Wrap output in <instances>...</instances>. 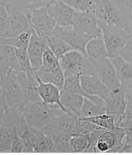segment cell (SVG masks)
Listing matches in <instances>:
<instances>
[{
	"label": "cell",
	"instance_id": "obj_1",
	"mask_svg": "<svg viewBox=\"0 0 132 155\" xmlns=\"http://www.w3.org/2000/svg\"><path fill=\"white\" fill-rule=\"evenodd\" d=\"M132 2L130 0H98L95 14L99 27H111L132 34Z\"/></svg>",
	"mask_w": 132,
	"mask_h": 155
},
{
	"label": "cell",
	"instance_id": "obj_2",
	"mask_svg": "<svg viewBox=\"0 0 132 155\" xmlns=\"http://www.w3.org/2000/svg\"><path fill=\"white\" fill-rule=\"evenodd\" d=\"M63 112L65 111L58 105L46 104L42 100L28 102L22 109L27 122L37 129H43Z\"/></svg>",
	"mask_w": 132,
	"mask_h": 155
},
{
	"label": "cell",
	"instance_id": "obj_3",
	"mask_svg": "<svg viewBox=\"0 0 132 155\" xmlns=\"http://www.w3.org/2000/svg\"><path fill=\"white\" fill-rule=\"evenodd\" d=\"M65 78L74 74H95V61L83 53L71 49L59 58Z\"/></svg>",
	"mask_w": 132,
	"mask_h": 155
},
{
	"label": "cell",
	"instance_id": "obj_4",
	"mask_svg": "<svg viewBox=\"0 0 132 155\" xmlns=\"http://www.w3.org/2000/svg\"><path fill=\"white\" fill-rule=\"evenodd\" d=\"M2 94V97L6 108H18L22 110L27 104L21 84L17 78L16 71L10 70L1 78Z\"/></svg>",
	"mask_w": 132,
	"mask_h": 155
},
{
	"label": "cell",
	"instance_id": "obj_5",
	"mask_svg": "<svg viewBox=\"0 0 132 155\" xmlns=\"http://www.w3.org/2000/svg\"><path fill=\"white\" fill-rule=\"evenodd\" d=\"M125 130L121 127L106 129L98 136L95 143V153H119L124 143Z\"/></svg>",
	"mask_w": 132,
	"mask_h": 155
},
{
	"label": "cell",
	"instance_id": "obj_6",
	"mask_svg": "<svg viewBox=\"0 0 132 155\" xmlns=\"http://www.w3.org/2000/svg\"><path fill=\"white\" fill-rule=\"evenodd\" d=\"M8 17L3 37L11 38L21 33L31 31L30 18L27 10H21L6 6Z\"/></svg>",
	"mask_w": 132,
	"mask_h": 155
},
{
	"label": "cell",
	"instance_id": "obj_7",
	"mask_svg": "<svg viewBox=\"0 0 132 155\" xmlns=\"http://www.w3.org/2000/svg\"><path fill=\"white\" fill-rule=\"evenodd\" d=\"M102 35L106 45L108 57H117L120 55L121 50L124 48L128 40L131 38L132 34L125 31L111 27H100Z\"/></svg>",
	"mask_w": 132,
	"mask_h": 155
},
{
	"label": "cell",
	"instance_id": "obj_8",
	"mask_svg": "<svg viewBox=\"0 0 132 155\" xmlns=\"http://www.w3.org/2000/svg\"><path fill=\"white\" fill-rule=\"evenodd\" d=\"M30 18L31 28L40 36L47 38L53 35L57 24L49 14L47 8L27 10Z\"/></svg>",
	"mask_w": 132,
	"mask_h": 155
},
{
	"label": "cell",
	"instance_id": "obj_9",
	"mask_svg": "<svg viewBox=\"0 0 132 155\" xmlns=\"http://www.w3.org/2000/svg\"><path fill=\"white\" fill-rule=\"evenodd\" d=\"M73 26L89 38H94L102 34L98 21L94 12L77 11L74 15Z\"/></svg>",
	"mask_w": 132,
	"mask_h": 155
},
{
	"label": "cell",
	"instance_id": "obj_10",
	"mask_svg": "<svg viewBox=\"0 0 132 155\" xmlns=\"http://www.w3.org/2000/svg\"><path fill=\"white\" fill-rule=\"evenodd\" d=\"M110 90H116L122 87L116 69L110 58L95 61V74Z\"/></svg>",
	"mask_w": 132,
	"mask_h": 155
},
{
	"label": "cell",
	"instance_id": "obj_11",
	"mask_svg": "<svg viewBox=\"0 0 132 155\" xmlns=\"http://www.w3.org/2000/svg\"><path fill=\"white\" fill-rule=\"evenodd\" d=\"M53 34L60 36L73 49L78 50L86 55L85 47L91 38L74 28V26L61 27L57 25Z\"/></svg>",
	"mask_w": 132,
	"mask_h": 155
},
{
	"label": "cell",
	"instance_id": "obj_12",
	"mask_svg": "<svg viewBox=\"0 0 132 155\" xmlns=\"http://www.w3.org/2000/svg\"><path fill=\"white\" fill-rule=\"evenodd\" d=\"M16 74L27 103L41 100L37 92L38 78L35 71H16Z\"/></svg>",
	"mask_w": 132,
	"mask_h": 155
},
{
	"label": "cell",
	"instance_id": "obj_13",
	"mask_svg": "<svg viewBox=\"0 0 132 155\" xmlns=\"http://www.w3.org/2000/svg\"><path fill=\"white\" fill-rule=\"evenodd\" d=\"M47 48L48 44L46 38L40 36L32 30L30 42L27 46V52L30 57L32 70L38 71L42 67L44 53Z\"/></svg>",
	"mask_w": 132,
	"mask_h": 155
},
{
	"label": "cell",
	"instance_id": "obj_14",
	"mask_svg": "<svg viewBox=\"0 0 132 155\" xmlns=\"http://www.w3.org/2000/svg\"><path fill=\"white\" fill-rule=\"evenodd\" d=\"M49 14L55 20L58 26H73L75 10L63 0L57 1L47 8Z\"/></svg>",
	"mask_w": 132,
	"mask_h": 155
},
{
	"label": "cell",
	"instance_id": "obj_15",
	"mask_svg": "<svg viewBox=\"0 0 132 155\" xmlns=\"http://www.w3.org/2000/svg\"><path fill=\"white\" fill-rule=\"evenodd\" d=\"M80 78L81 86L88 95L87 97L90 96H97L105 100L111 92L97 76L82 74L80 76Z\"/></svg>",
	"mask_w": 132,
	"mask_h": 155
},
{
	"label": "cell",
	"instance_id": "obj_16",
	"mask_svg": "<svg viewBox=\"0 0 132 155\" xmlns=\"http://www.w3.org/2000/svg\"><path fill=\"white\" fill-rule=\"evenodd\" d=\"M61 90L56 85L52 83L44 82L38 78V85L37 87V92L41 100L49 104H54L60 107L65 112L67 110L63 106L61 102ZM69 114V113H68Z\"/></svg>",
	"mask_w": 132,
	"mask_h": 155
},
{
	"label": "cell",
	"instance_id": "obj_17",
	"mask_svg": "<svg viewBox=\"0 0 132 155\" xmlns=\"http://www.w3.org/2000/svg\"><path fill=\"white\" fill-rule=\"evenodd\" d=\"M106 105V113L117 117V119L124 113L127 107L124 91L123 88L111 90L110 95L105 100Z\"/></svg>",
	"mask_w": 132,
	"mask_h": 155
},
{
	"label": "cell",
	"instance_id": "obj_18",
	"mask_svg": "<svg viewBox=\"0 0 132 155\" xmlns=\"http://www.w3.org/2000/svg\"><path fill=\"white\" fill-rule=\"evenodd\" d=\"M79 117L72 115L66 112H63L60 115L56 116L48 124L47 126L58 131L63 134L72 136L74 133L77 122Z\"/></svg>",
	"mask_w": 132,
	"mask_h": 155
},
{
	"label": "cell",
	"instance_id": "obj_19",
	"mask_svg": "<svg viewBox=\"0 0 132 155\" xmlns=\"http://www.w3.org/2000/svg\"><path fill=\"white\" fill-rule=\"evenodd\" d=\"M85 53L93 61H98L107 58L108 53L102 34L89 40L86 44Z\"/></svg>",
	"mask_w": 132,
	"mask_h": 155
},
{
	"label": "cell",
	"instance_id": "obj_20",
	"mask_svg": "<svg viewBox=\"0 0 132 155\" xmlns=\"http://www.w3.org/2000/svg\"><path fill=\"white\" fill-rule=\"evenodd\" d=\"M85 97L82 95L72 93L62 89L61 102L67 112L72 115L81 117V110L84 104Z\"/></svg>",
	"mask_w": 132,
	"mask_h": 155
},
{
	"label": "cell",
	"instance_id": "obj_21",
	"mask_svg": "<svg viewBox=\"0 0 132 155\" xmlns=\"http://www.w3.org/2000/svg\"><path fill=\"white\" fill-rule=\"evenodd\" d=\"M117 73L121 85L132 82V64L126 61L121 55L110 58Z\"/></svg>",
	"mask_w": 132,
	"mask_h": 155
},
{
	"label": "cell",
	"instance_id": "obj_22",
	"mask_svg": "<svg viewBox=\"0 0 132 155\" xmlns=\"http://www.w3.org/2000/svg\"><path fill=\"white\" fill-rule=\"evenodd\" d=\"M0 61L10 70L14 71H21L17 61L16 47L13 45L0 43Z\"/></svg>",
	"mask_w": 132,
	"mask_h": 155
},
{
	"label": "cell",
	"instance_id": "obj_23",
	"mask_svg": "<svg viewBox=\"0 0 132 155\" xmlns=\"http://www.w3.org/2000/svg\"><path fill=\"white\" fill-rule=\"evenodd\" d=\"M42 129L44 133L49 136L54 142L56 153H70V139L71 136L60 133L47 125Z\"/></svg>",
	"mask_w": 132,
	"mask_h": 155
},
{
	"label": "cell",
	"instance_id": "obj_24",
	"mask_svg": "<svg viewBox=\"0 0 132 155\" xmlns=\"http://www.w3.org/2000/svg\"><path fill=\"white\" fill-rule=\"evenodd\" d=\"M17 131V125L11 121L0 127V153H10L12 140Z\"/></svg>",
	"mask_w": 132,
	"mask_h": 155
},
{
	"label": "cell",
	"instance_id": "obj_25",
	"mask_svg": "<svg viewBox=\"0 0 132 155\" xmlns=\"http://www.w3.org/2000/svg\"><path fill=\"white\" fill-rule=\"evenodd\" d=\"M35 71L38 78L42 81L52 83L56 85L60 89H63L64 85L65 75L61 67H59L52 71H44L42 69H38Z\"/></svg>",
	"mask_w": 132,
	"mask_h": 155
},
{
	"label": "cell",
	"instance_id": "obj_26",
	"mask_svg": "<svg viewBox=\"0 0 132 155\" xmlns=\"http://www.w3.org/2000/svg\"><path fill=\"white\" fill-rule=\"evenodd\" d=\"M106 113V105L105 101L96 102L85 97L84 104L81 110V117H90Z\"/></svg>",
	"mask_w": 132,
	"mask_h": 155
},
{
	"label": "cell",
	"instance_id": "obj_27",
	"mask_svg": "<svg viewBox=\"0 0 132 155\" xmlns=\"http://www.w3.org/2000/svg\"><path fill=\"white\" fill-rule=\"evenodd\" d=\"M92 143L87 135L74 134L70 136V153H88Z\"/></svg>",
	"mask_w": 132,
	"mask_h": 155
},
{
	"label": "cell",
	"instance_id": "obj_28",
	"mask_svg": "<svg viewBox=\"0 0 132 155\" xmlns=\"http://www.w3.org/2000/svg\"><path fill=\"white\" fill-rule=\"evenodd\" d=\"M46 39H47L48 47L51 49L52 52L58 58L62 57L68 51L73 49L70 45H68L64 40L62 39L60 36L56 35L53 34L48 36Z\"/></svg>",
	"mask_w": 132,
	"mask_h": 155
},
{
	"label": "cell",
	"instance_id": "obj_29",
	"mask_svg": "<svg viewBox=\"0 0 132 155\" xmlns=\"http://www.w3.org/2000/svg\"><path fill=\"white\" fill-rule=\"evenodd\" d=\"M81 118L87 120L95 125L106 129H112L117 127V117L108 113L102 114L94 117H81Z\"/></svg>",
	"mask_w": 132,
	"mask_h": 155
},
{
	"label": "cell",
	"instance_id": "obj_30",
	"mask_svg": "<svg viewBox=\"0 0 132 155\" xmlns=\"http://www.w3.org/2000/svg\"><path fill=\"white\" fill-rule=\"evenodd\" d=\"M34 153H56V149L54 142L49 136L41 130L38 137Z\"/></svg>",
	"mask_w": 132,
	"mask_h": 155
},
{
	"label": "cell",
	"instance_id": "obj_31",
	"mask_svg": "<svg viewBox=\"0 0 132 155\" xmlns=\"http://www.w3.org/2000/svg\"><path fill=\"white\" fill-rule=\"evenodd\" d=\"M79 74H74V75L68 76L65 78L64 85L63 89L70 92L72 93H77L84 96L85 97H87L88 95L86 94L83 88L81 86V78H80Z\"/></svg>",
	"mask_w": 132,
	"mask_h": 155
},
{
	"label": "cell",
	"instance_id": "obj_32",
	"mask_svg": "<svg viewBox=\"0 0 132 155\" xmlns=\"http://www.w3.org/2000/svg\"><path fill=\"white\" fill-rule=\"evenodd\" d=\"M77 11L94 12L98 0H63Z\"/></svg>",
	"mask_w": 132,
	"mask_h": 155
},
{
	"label": "cell",
	"instance_id": "obj_33",
	"mask_svg": "<svg viewBox=\"0 0 132 155\" xmlns=\"http://www.w3.org/2000/svg\"><path fill=\"white\" fill-rule=\"evenodd\" d=\"M59 67H60L59 58L48 47L44 53L42 67L40 68V69L44 71H52Z\"/></svg>",
	"mask_w": 132,
	"mask_h": 155
},
{
	"label": "cell",
	"instance_id": "obj_34",
	"mask_svg": "<svg viewBox=\"0 0 132 155\" xmlns=\"http://www.w3.org/2000/svg\"><path fill=\"white\" fill-rule=\"evenodd\" d=\"M16 52H17V61H18L21 71L32 70L27 49L16 48Z\"/></svg>",
	"mask_w": 132,
	"mask_h": 155
},
{
	"label": "cell",
	"instance_id": "obj_35",
	"mask_svg": "<svg viewBox=\"0 0 132 155\" xmlns=\"http://www.w3.org/2000/svg\"><path fill=\"white\" fill-rule=\"evenodd\" d=\"M117 126L124 129H132V106L127 104L126 110L122 115L117 119Z\"/></svg>",
	"mask_w": 132,
	"mask_h": 155
},
{
	"label": "cell",
	"instance_id": "obj_36",
	"mask_svg": "<svg viewBox=\"0 0 132 155\" xmlns=\"http://www.w3.org/2000/svg\"><path fill=\"white\" fill-rule=\"evenodd\" d=\"M60 0H27V10H33L41 8H48L52 4Z\"/></svg>",
	"mask_w": 132,
	"mask_h": 155
},
{
	"label": "cell",
	"instance_id": "obj_37",
	"mask_svg": "<svg viewBox=\"0 0 132 155\" xmlns=\"http://www.w3.org/2000/svg\"><path fill=\"white\" fill-rule=\"evenodd\" d=\"M10 153H24V143L17 131L13 135L11 142Z\"/></svg>",
	"mask_w": 132,
	"mask_h": 155
},
{
	"label": "cell",
	"instance_id": "obj_38",
	"mask_svg": "<svg viewBox=\"0 0 132 155\" xmlns=\"http://www.w3.org/2000/svg\"><path fill=\"white\" fill-rule=\"evenodd\" d=\"M8 17V10L6 5H0V36L3 37L6 29V21Z\"/></svg>",
	"mask_w": 132,
	"mask_h": 155
},
{
	"label": "cell",
	"instance_id": "obj_39",
	"mask_svg": "<svg viewBox=\"0 0 132 155\" xmlns=\"http://www.w3.org/2000/svg\"><path fill=\"white\" fill-rule=\"evenodd\" d=\"M120 55L124 57L126 61L132 64V36L121 50Z\"/></svg>",
	"mask_w": 132,
	"mask_h": 155
},
{
	"label": "cell",
	"instance_id": "obj_40",
	"mask_svg": "<svg viewBox=\"0 0 132 155\" xmlns=\"http://www.w3.org/2000/svg\"><path fill=\"white\" fill-rule=\"evenodd\" d=\"M6 6L16 8L18 10H27V0H6Z\"/></svg>",
	"mask_w": 132,
	"mask_h": 155
},
{
	"label": "cell",
	"instance_id": "obj_41",
	"mask_svg": "<svg viewBox=\"0 0 132 155\" xmlns=\"http://www.w3.org/2000/svg\"><path fill=\"white\" fill-rule=\"evenodd\" d=\"M6 119V106L2 97L0 98V127L3 125Z\"/></svg>",
	"mask_w": 132,
	"mask_h": 155
},
{
	"label": "cell",
	"instance_id": "obj_42",
	"mask_svg": "<svg viewBox=\"0 0 132 155\" xmlns=\"http://www.w3.org/2000/svg\"><path fill=\"white\" fill-rule=\"evenodd\" d=\"M122 88L124 91L127 103V104L132 106V82L127 84V85H123Z\"/></svg>",
	"mask_w": 132,
	"mask_h": 155
},
{
	"label": "cell",
	"instance_id": "obj_43",
	"mask_svg": "<svg viewBox=\"0 0 132 155\" xmlns=\"http://www.w3.org/2000/svg\"><path fill=\"white\" fill-rule=\"evenodd\" d=\"M10 71V70L9 69V68H7L5 65L2 64V63L0 61V75H1V78L6 75V74H7L8 72Z\"/></svg>",
	"mask_w": 132,
	"mask_h": 155
},
{
	"label": "cell",
	"instance_id": "obj_44",
	"mask_svg": "<svg viewBox=\"0 0 132 155\" xmlns=\"http://www.w3.org/2000/svg\"><path fill=\"white\" fill-rule=\"evenodd\" d=\"M2 83H1V75H0V97H2Z\"/></svg>",
	"mask_w": 132,
	"mask_h": 155
},
{
	"label": "cell",
	"instance_id": "obj_45",
	"mask_svg": "<svg viewBox=\"0 0 132 155\" xmlns=\"http://www.w3.org/2000/svg\"><path fill=\"white\" fill-rule=\"evenodd\" d=\"M6 0H0V5H6Z\"/></svg>",
	"mask_w": 132,
	"mask_h": 155
},
{
	"label": "cell",
	"instance_id": "obj_46",
	"mask_svg": "<svg viewBox=\"0 0 132 155\" xmlns=\"http://www.w3.org/2000/svg\"><path fill=\"white\" fill-rule=\"evenodd\" d=\"M131 30H132V11H131Z\"/></svg>",
	"mask_w": 132,
	"mask_h": 155
},
{
	"label": "cell",
	"instance_id": "obj_47",
	"mask_svg": "<svg viewBox=\"0 0 132 155\" xmlns=\"http://www.w3.org/2000/svg\"><path fill=\"white\" fill-rule=\"evenodd\" d=\"M130 2H132V0H130Z\"/></svg>",
	"mask_w": 132,
	"mask_h": 155
},
{
	"label": "cell",
	"instance_id": "obj_48",
	"mask_svg": "<svg viewBox=\"0 0 132 155\" xmlns=\"http://www.w3.org/2000/svg\"><path fill=\"white\" fill-rule=\"evenodd\" d=\"M1 97H0V98H1Z\"/></svg>",
	"mask_w": 132,
	"mask_h": 155
}]
</instances>
